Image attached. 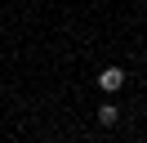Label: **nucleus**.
<instances>
[{
	"instance_id": "obj_1",
	"label": "nucleus",
	"mask_w": 147,
	"mask_h": 143,
	"mask_svg": "<svg viewBox=\"0 0 147 143\" xmlns=\"http://www.w3.org/2000/svg\"><path fill=\"white\" fill-rule=\"evenodd\" d=\"M120 85H125V72H120V67H102V72H98V89H107V94H116Z\"/></svg>"
},
{
	"instance_id": "obj_2",
	"label": "nucleus",
	"mask_w": 147,
	"mask_h": 143,
	"mask_svg": "<svg viewBox=\"0 0 147 143\" xmlns=\"http://www.w3.org/2000/svg\"><path fill=\"white\" fill-rule=\"evenodd\" d=\"M116 121H120V107L116 103H102L98 107V125H116Z\"/></svg>"
}]
</instances>
